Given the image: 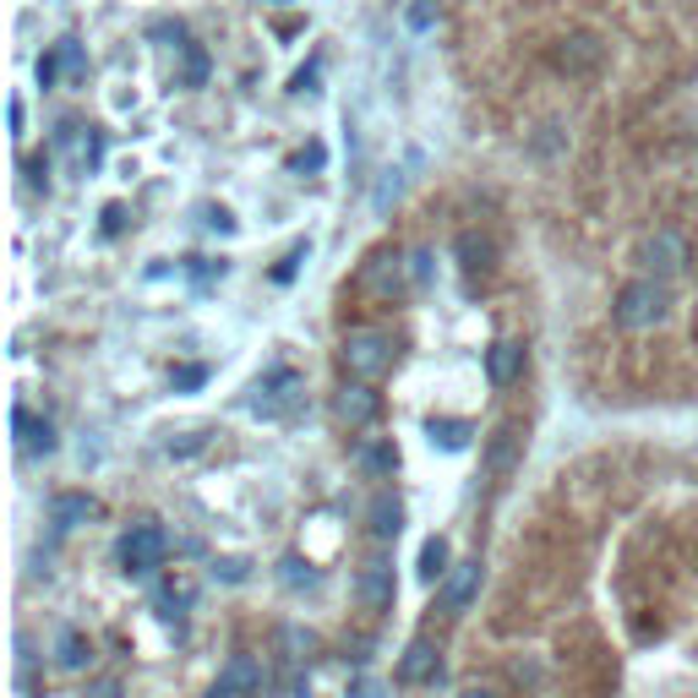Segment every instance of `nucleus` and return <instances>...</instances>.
Returning <instances> with one entry per match:
<instances>
[{"label": "nucleus", "instance_id": "1", "mask_svg": "<svg viewBox=\"0 0 698 698\" xmlns=\"http://www.w3.org/2000/svg\"><path fill=\"white\" fill-rule=\"evenodd\" d=\"M665 311H671V295H665V284H660V278H633V284H622V289H616V306H611L616 327H627V333H649V327H660V322H665Z\"/></svg>", "mask_w": 698, "mask_h": 698}, {"label": "nucleus", "instance_id": "2", "mask_svg": "<svg viewBox=\"0 0 698 698\" xmlns=\"http://www.w3.org/2000/svg\"><path fill=\"white\" fill-rule=\"evenodd\" d=\"M338 361H344V372L356 383H372V377H383L394 366V344L383 333H372V327H356L338 344Z\"/></svg>", "mask_w": 698, "mask_h": 698}, {"label": "nucleus", "instance_id": "3", "mask_svg": "<svg viewBox=\"0 0 698 698\" xmlns=\"http://www.w3.org/2000/svg\"><path fill=\"white\" fill-rule=\"evenodd\" d=\"M164 551H170V540H164L159 524H137V529L121 535V568L137 573V578L159 573V568H164Z\"/></svg>", "mask_w": 698, "mask_h": 698}, {"label": "nucleus", "instance_id": "4", "mask_svg": "<svg viewBox=\"0 0 698 698\" xmlns=\"http://www.w3.org/2000/svg\"><path fill=\"white\" fill-rule=\"evenodd\" d=\"M644 262H649V278H682L687 273V262H693V246H687V235L682 229H655L649 240H644Z\"/></svg>", "mask_w": 698, "mask_h": 698}, {"label": "nucleus", "instance_id": "5", "mask_svg": "<svg viewBox=\"0 0 698 698\" xmlns=\"http://www.w3.org/2000/svg\"><path fill=\"white\" fill-rule=\"evenodd\" d=\"M333 415H338L349 432H361V426H372V421L383 415V399H377L372 383H356V377H349V383L338 388V399H333Z\"/></svg>", "mask_w": 698, "mask_h": 698}, {"label": "nucleus", "instance_id": "6", "mask_svg": "<svg viewBox=\"0 0 698 698\" xmlns=\"http://www.w3.org/2000/svg\"><path fill=\"white\" fill-rule=\"evenodd\" d=\"M600 61H606V45H600L595 34H573V39H562V45L551 50V66L568 72V77H595Z\"/></svg>", "mask_w": 698, "mask_h": 698}, {"label": "nucleus", "instance_id": "7", "mask_svg": "<svg viewBox=\"0 0 698 698\" xmlns=\"http://www.w3.org/2000/svg\"><path fill=\"white\" fill-rule=\"evenodd\" d=\"M356 595H361V606L366 611H388L394 606V595H399V584H394V562H366L361 573H356Z\"/></svg>", "mask_w": 698, "mask_h": 698}, {"label": "nucleus", "instance_id": "8", "mask_svg": "<svg viewBox=\"0 0 698 698\" xmlns=\"http://www.w3.org/2000/svg\"><path fill=\"white\" fill-rule=\"evenodd\" d=\"M519 377H524V344L497 338V344L486 349V383H491V388H513Z\"/></svg>", "mask_w": 698, "mask_h": 698}, {"label": "nucleus", "instance_id": "9", "mask_svg": "<svg viewBox=\"0 0 698 698\" xmlns=\"http://www.w3.org/2000/svg\"><path fill=\"white\" fill-rule=\"evenodd\" d=\"M475 589H481V562H453V573L443 578V611H448V616L470 611Z\"/></svg>", "mask_w": 698, "mask_h": 698}, {"label": "nucleus", "instance_id": "10", "mask_svg": "<svg viewBox=\"0 0 698 698\" xmlns=\"http://www.w3.org/2000/svg\"><path fill=\"white\" fill-rule=\"evenodd\" d=\"M366 529H372V540H399V529H404V502H399L394 491H377L372 508H366Z\"/></svg>", "mask_w": 698, "mask_h": 698}, {"label": "nucleus", "instance_id": "11", "mask_svg": "<svg viewBox=\"0 0 698 698\" xmlns=\"http://www.w3.org/2000/svg\"><path fill=\"white\" fill-rule=\"evenodd\" d=\"M404 278H410V257H399V251H383L366 267V289H377V295H399Z\"/></svg>", "mask_w": 698, "mask_h": 698}, {"label": "nucleus", "instance_id": "12", "mask_svg": "<svg viewBox=\"0 0 698 698\" xmlns=\"http://www.w3.org/2000/svg\"><path fill=\"white\" fill-rule=\"evenodd\" d=\"M262 682H267V671H262L251 655H229V665H224V676H219V687H229L235 698H257Z\"/></svg>", "mask_w": 698, "mask_h": 698}, {"label": "nucleus", "instance_id": "13", "mask_svg": "<svg viewBox=\"0 0 698 698\" xmlns=\"http://www.w3.org/2000/svg\"><path fill=\"white\" fill-rule=\"evenodd\" d=\"M295 394H300V377H295V372H273V383H267V388H257L251 410H257V415H278V410H289V404H295Z\"/></svg>", "mask_w": 698, "mask_h": 698}, {"label": "nucleus", "instance_id": "14", "mask_svg": "<svg viewBox=\"0 0 698 698\" xmlns=\"http://www.w3.org/2000/svg\"><path fill=\"white\" fill-rule=\"evenodd\" d=\"M519 426H497L491 432V443H486V470L502 481V475H513V459H519Z\"/></svg>", "mask_w": 698, "mask_h": 698}, {"label": "nucleus", "instance_id": "15", "mask_svg": "<svg viewBox=\"0 0 698 698\" xmlns=\"http://www.w3.org/2000/svg\"><path fill=\"white\" fill-rule=\"evenodd\" d=\"M12 432H17L23 453H55V432H50V421H28V410H12Z\"/></svg>", "mask_w": 698, "mask_h": 698}, {"label": "nucleus", "instance_id": "16", "mask_svg": "<svg viewBox=\"0 0 698 698\" xmlns=\"http://www.w3.org/2000/svg\"><path fill=\"white\" fill-rule=\"evenodd\" d=\"M432 676H437V649L432 638H415L399 660V682H432Z\"/></svg>", "mask_w": 698, "mask_h": 698}, {"label": "nucleus", "instance_id": "17", "mask_svg": "<svg viewBox=\"0 0 698 698\" xmlns=\"http://www.w3.org/2000/svg\"><path fill=\"white\" fill-rule=\"evenodd\" d=\"M99 508H94V497H83V491H66V497H55L50 502V519H55V529H77V524H88Z\"/></svg>", "mask_w": 698, "mask_h": 698}, {"label": "nucleus", "instance_id": "18", "mask_svg": "<svg viewBox=\"0 0 698 698\" xmlns=\"http://www.w3.org/2000/svg\"><path fill=\"white\" fill-rule=\"evenodd\" d=\"M55 660H61V671H88L94 644H88L77 627H66V633H61V644H55Z\"/></svg>", "mask_w": 698, "mask_h": 698}, {"label": "nucleus", "instance_id": "19", "mask_svg": "<svg viewBox=\"0 0 698 698\" xmlns=\"http://www.w3.org/2000/svg\"><path fill=\"white\" fill-rule=\"evenodd\" d=\"M491 257H497V246H491L486 235H475V229H464V235H459V262H464V273L491 267Z\"/></svg>", "mask_w": 698, "mask_h": 698}, {"label": "nucleus", "instance_id": "20", "mask_svg": "<svg viewBox=\"0 0 698 698\" xmlns=\"http://www.w3.org/2000/svg\"><path fill=\"white\" fill-rule=\"evenodd\" d=\"M426 437L437 443V448H448V453H459V448H470V421H426Z\"/></svg>", "mask_w": 698, "mask_h": 698}, {"label": "nucleus", "instance_id": "21", "mask_svg": "<svg viewBox=\"0 0 698 698\" xmlns=\"http://www.w3.org/2000/svg\"><path fill=\"white\" fill-rule=\"evenodd\" d=\"M356 459H361L366 475H394V470H399V448H394V443H361Z\"/></svg>", "mask_w": 698, "mask_h": 698}, {"label": "nucleus", "instance_id": "22", "mask_svg": "<svg viewBox=\"0 0 698 698\" xmlns=\"http://www.w3.org/2000/svg\"><path fill=\"white\" fill-rule=\"evenodd\" d=\"M453 573V562H448V540L443 535H432L426 546H421V578L426 584H437V578H448Z\"/></svg>", "mask_w": 698, "mask_h": 698}, {"label": "nucleus", "instance_id": "23", "mask_svg": "<svg viewBox=\"0 0 698 698\" xmlns=\"http://www.w3.org/2000/svg\"><path fill=\"white\" fill-rule=\"evenodd\" d=\"M278 644L289 649V660L300 665V660H311V649H316V638L306 633V627H278Z\"/></svg>", "mask_w": 698, "mask_h": 698}, {"label": "nucleus", "instance_id": "24", "mask_svg": "<svg viewBox=\"0 0 698 698\" xmlns=\"http://www.w3.org/2000/svg\"><path fill=\"white\" fill-rule=\"evenodd\" d=\"M55 142H61V148H72V142H77V126H61V137H55ZM77 159H83V164H94V159H99V137H83Z\"/></svg>", "mask_w": 698, "mask_h": 698}, {"label": "nucleus", "instance_id": "25", "mask_svg": "<svg viewBox=\"0 0 698 698\" xmlns=\"http://www.w3.org/2000/svg\"><path fill=\"white\" fill-rule=\"evenodd\" d=\"M180 77H186V88H202L208 83V55L202 50H186V72Z\"/></svg>", "mask_w": 698, "mask_h": 698}, {"label": "nucleus", "instance_id": "26", "mask_svg": "<svg viewBox=\"0 0 698 698\" xmlns=\"http://www.w3.org/2000/svg\"><path fill=\"white\" fill-rule=\"evenodd\" d=\"M437 12H443L437 0H415V7H410V28H415V34H426V28L437 23Z\"/></svg>", "mask_w": 698, "mask_h": 698}, {"label": "nucleus", "instance_id": "27", "mask_svg": "<svg viewBox=\"0 0 698 698\" xmlns=\"http://www.w3.org/2000/svg\"><path fill=\"white\" fill-rule=\"evenodd\" d=\"M159 606H164V611H180V606H191V584H164V589H159Z\"/></svg>", "mask_w": 698, "mask_h": 698}, {"label": "nucleus", "instance_id": "28", "mask_svg": "<svg viewBox=\"0 0 698 698\" xmlns=\"http://www.w3.org/2000/svg\"><path fill=\"white\" fill-rule=\"evenodd\" d=\"M213 573H219V578H224V584H240V578H246V573H251V562H246V557H224V562H219V568H213Z\"/></svg>", "mask_w": 698, "mask_h": 698}, {"label": "nucleus", "instance_id": "29", "mask_svg": "<svg viewBox=\"0 0 698 698\" xmlns=\"http://www.w3.org/2000/svg\"><path fill=\"white\" fill-rule=\"evenodd\" d=\"M322 164H327V148L322 142H311L306 153H295V170H322Z\"/></svg>", "mask_w": 698, "mask_h": 698}, {"label": "nucleus", "instance_id": "30", "mask_svg": "<svg viewBox=\"0 0 698 698\" xmlns=\"http://www.w3.org/2000/svg\"><path fill=\"white\" fill-rule=\"evenodd\" d=\"M410 278L415 284H432V251H410Z\"/></svg>", "mask_w": 698, "mask_h": 698}, {"label": "nucleus", "instance_id": "31", "mask_svg": "<svg viewBox=\"0 0 698 698\" xmlns=\"http://www.w3.org/2000/svg\"><path fill=\"white\" fill-rule=\"evenodd\" d=\"M202 383H208V366H180V372H175V388H186V394L202 388Z\"/></svg>", "mask_w": 698, "mask_h": 698}, {"label": "nucleus", "instance_id": "32", "mask_svg": "<svg viewBox=\"0 0 698 698\" xmlns=\"http://www.w3.org/2000/svg\"><path fill=\"white\" fill-rule=\"evenodd\" d=\"M349 698H383V682H372V676H356V682H349Z\"/></svg>", "mask_w": 698, "mask_h": 698}, {"label": "nucleus", "instance_id": "33", "mask_svg": "<svg viewBox=\"0 0 698 698\" xmlns=\"http://www.w3.org/2000/svg\"><path fill=\"white\" fill-rule=\"evenodd\" d=\"M61 72H66V66H61V50H55V55H45V61H39V83H45V88H50V83H55V77H61Z\"/></svg>", "mask_w": 698, "mask_h": 698}, {"label": "nucleus", "instance_id": "34", "mask_svg": "<svg viewBox=\"0 0 698 698\" xmlns=\"http://www.w3.org/2000/svg\"><path fill=\"white\" fill-rule=\"evenodd\" d=\"M202 224H208V229H219V235H229V229H235V219H229L224 208H208V213H202Z\"/></svg>", "mask_w": 698, "mask_h": 698}, {"label": "nucleus", "instance_id": "35", "mask_svg": "<svg viewBox=\"0 0 698 698\" xmlns=\"http://www.w3.org/2000/svg\"><path fill=\"white\" fill-rule=\"evenodd\" d=\"M394 197H399V175H388V180L377 186V208L388 213V208H394Z\"/></svg>", "mask_w": 698, "mask_h": 698}, {"label": "nucleus", "instance_id": "36", "mask_svg": "<svg viewBox=\"0 0 698 698\" xmlns=\"http://www.w3.org/2000/svg\"><path fill=\"white\" fill-rule=\"evenodd\" d=\"M295 262H306V246H295V251L284 257V267H278L273 278H278V284H289V278H295Z\"/></svg>", "mask_w": 698, "mask_h": 698}, {"label": "nucleus", "instance_id": "37", "mask_svg": "<svg viewBox=\"0 0 698 698\" xmlns=\"http://www.w3.org/2000/svg\"><path fill=\"white\" fill-rule=\"evenodd\" d=\"M284 584H311V573L300 568V557H289V562H284Z\"/></svg>", "mask_w": 698, "mask_h": 698}, {"label": "nucleus", "instance_id": "38", "mask_svg": "<svg viewBox=\"0 0 698 698\" xmlns=\"http://www.w3.org/2000/svg\"><path fill=\"white\" fill-rule=\"evenodd\" d=\"M88 698H121V682H110V676H104V682H94V687H88Z\"/></svg>", "mask_w": 698, "mask_h": 698}, {"label": "nucleus", "instance_id": "39", "mask_svg": "<svg viewBox=\"0 0 698 698\" xmlns=\"http://www.w3.org/2000/svg\"><path fill=\"white\" fill-rule=\"evenodd\" d=\"M459 698H502V693H497V687H481V682H475V687H464Z\"/></svg>", "mask_w": 698, "mask_h": 698}]
</instances>
